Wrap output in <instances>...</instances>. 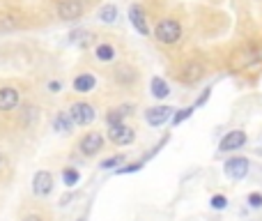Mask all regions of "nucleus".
Wrapping results in <instances>:
<instances>
[{
	"label": "nucleus",
	"instance_id": "5701e85b",
	"mask_svg": "<svg viewBox=\"0 0 262 221\" xmlns=\"http://www.w3.org/2000/svg\"><path fill=\"white\" fill-rule=\"evenodd\" d=\"M226 205H228L226 196H214V198H212V208L214 210H226Z\"/></svg>",
	"mask_w": 262,
	"mask_h": 221
},
{
	"label": "nucleus",
	"instance_id": "f257e3e1",
	"mask_svg": "<svg viewBox=\"0 0 262 221\" xmlns=\"http://www.w3.org/2000/svg\"><path fill=\"white\" fill-rule=\"evenodd\" d=\"M180 37H182V26L175 18H163L157 26V39L163 42V44H175Z\"/></svg>",
	"mask_w": 262,
	"mask_h": 221
},
{
	"label": "nucleus",
	"instance_id": "423d86ee",
	"mask_svg": "<svg viewBox=\"0 0 262 221\" xmlns=\"http://www.w3.org/2000/svg\"><path fill=\"white\" fill-rule=\"evenodd\" d=\"M32 191L37 196H49L53 191V175L46 171H39L35 175V180H32Z\"/></svg>",
	"mask_w": 262,
	"mask_h": 221
},
{
	"label": "nucleus",
	"instance_id": "4468645a",
	"mask_svg": "<svg viewBox=\"0 0 262 221\" xmlns=\"http://www.w3.org/2000/svg\"><path fill=\"white\" fill-rule=\"evenodd\" d=\"M200 76H203V65H200V63H189L184 67V72H182V78H184L186 83L198 81Z\"/></svg>",
	"mask_w": 262,
	"mask_h": 221
},
{
	"label": "nucleus",
	"instance_id": "b1692460",
	"mask_svg": "<svg viewBox=\"0 0 262 221\" xmlns=\"http://www.w3.org/2000/svg\"><path fill=\"white\" fill-rule=\"evenodd\" d=\"M249 205L251 208H262V194H251L249 196Z\"/></svg>",
	"mask_w": 262,
	"mask_h": 221
},
{
	"label": "nucleus",
	"instance_id": "aec40b11",
	"mask_svg": "<svg viewBox=\"0 0 262 221\" xmlns=\"http://www.w3.org/2000/svg\"><path fill=\"white\" fill-rule=\"evenodd\" d=\"M191 113H193V109H182V111H177L175 115H172V125H180V122H184L186 117H191Z\"/></svg>",
	"mask_w": 262,
	"mask_h": 221
},
{
	"label": "nucleus",
	"instance_id": "f03ea898",
	"mask_svg": "<svg viewBox=\"0 0 262 221\" xmlns=\"http://www.w3.org/2000/svg\"><path fill=\"white\" fill-rule=\"evenodd\" d=\"M226 175L232 180H244L249 175V159L244 157H232L226 162Z\"/></svg>",
	"mask_w": 262,
	"mask_h": 221
},
{
	"label": "nucleus",
	"instance_id": "39448f33",
	"mask_svg": "<svg viewBox=\"0 0 262 221\" xmlns=\"http://www.w3.org/2000/svg\"><path fill=\"white\" fill-rule=\"evenodd\" d=\"M69 113H72V117H74L76 125H90V122L95 120V109H92L90 104H85V102L74 104L72 109H69Z\"/></svg>",
	"mask_w": 262,
	"mask_h": 221
},
{
	"label": "nucleus",
	"instance_id": "bb28decb",
	"mask_svg": "<svg viewBox=\"0 0 262 221\" xmlns=\"http://www.w3.org/2000/svg\"><path fill=\"white\" fill-rule=\"evenodd\" d=\"M23 221H41V217H37V214H30V217H26Z\"/></svg>",
	"mask_w": 262,
	"mask_h": 221
},
{
	"label": "nucleus",
	"instance_id": "20e7f679",
	"mask_svg": "<svg viewBox=\"0 0 262 221\" xmlns=\"http://www.w3.org/2000/svg\"><path fill=\"white\" fill-rule=\"evenodd\" d=\"M83 14V5L81 0H60L58 5V16L64 18V21H74Z\"/></svg>",
	"mask_w": 262,
	"mask_h": 221
},
{
	"label": "nucleus",
	"instance_id": "7ed1b4c3",
	"mask_svg": "<svg viewBox=\"0 0 262 221\" xmlns=\"http://www.w3.org/2000/svg\"><path fill=\"white\" fill-rule=\"evenodd\" d=\"M108 138L113 140V143H118V145H129V143H134L136 134H134L131 127H127L124 122H120V125H111Z\"/></svg>",
	"mask_w": 262,
	"mask_h": 221
},
{
	"label": "nucleus",
	"instance_id": "ddd939ff",
	"mask_svg": "<svg viewBox=\"0 0 262 221\" xmlns=\"http://www.w3.org/2000/svg\"><path fill=\"white\" fill-rule=\"evenodd\" d=\"M149 90H152V95L157 97V99H163V97L170 95V88H168V83L163 81V78H159V76L152 78V83H149Z\"/></svg>",
	"mask_w": 262,
	"mask_h": 221
},
{
	"label": "nucleus",
	"instance_id": "9b49d317",
	"mask_svg": "<svg viewBox=\"0 0 262 221\" xmlns=\"http://www.w3.org/2000/svg\"><path fill=\"white\" fill-rule=\"evenodd\" d=\"M129 18H131V23H134V28L140 32V35H147V32H149L147 21H145V12L138 7V5H134V7L129 9Z\"/></svg>",
	"mask_w": 262,
	"mask_h": 221
},
{
	"label": "nucleus",
	"instance_id": "0eeeda50",
	"mask_svg": "<svg viewBox=\"0 0 262 221\" xmlns=\"http://www.w3.org/2000/svg\"><path fill=\"white\" fill-rule=\"evenodd\" d=\"M244 143H246V134L242 129H235L221 138V150L223 152H232V150L244 148Z\"/></svg>",
	"mask_w": 262,
	"mask_h": 221
},
{
	"label": "nucleus",
	"instance_id": "f3484780",
	"mask_svg": "<svg viewBox=\"0 0 262 221\" xmlns=\"http://www.w3.org/2000/svg\"><path fill=\"white\" fill-rule=\"evenodd\" d=\"M97 58L101 60V63H111V60L115 58V49L111 44H101L97 46Z\"/></svg>",
	"mask_w": 262,
	"mask_h": 221
},
{
	"label": "nucleus",
	"instance_id": "a878e982",
	"mask_svg": "<svg viewBox=\"0 0 262 221\" xmlns=\"http://www.w3.org/2000/svg\"><path fill=\"white\" fill-rule=\"evenodd\" d=\"M49 90L58 92V90H60V83H58V81H53V83H51V86H49Z\"/></svg>",
	"mask_w": 262,
	"mask_h": 221
},
{
	"label": "nucleus",
	"instance_id": "4be33fe9",
	"mask_svg": "<svg viewBox=\"0 0 262 221\" xmlns=\"http://www.w3.org/2000/svg\"><path fill=\"white\" fill-rule=\"evenodd\" d=\"M145 166V162H136V164H131V166H124V168H118V175H124V173H134V171H140V168Z\"/></svg>",
	"mask_w": 262,
	"mask_h": 221
},
{
	"label": "nucleus",
	"instance_id": "9d476101",
	"mask_svg": "<svg viewBox=\"0 0 262 221\" xmlns=\"http://www.w3.org/2000/svg\"><path fill=\"white\" fill-rule=\"evenodd\" d=\"M18 104V90L16 88H3L0 90V111H12Z\"/></svg>",
	"mask_w": 262,
	"mask_h": 221
},
{
	"label": "nucleus",
	"instance_id": "393cba45",
	"mask_svg": "<svg viewBox=\"0 0 262 221\" xmlns=\"http://www.w3.org/2000/svg\"><path fill=\"white\" fill-rule=\"evenodd\" d=\"M209 92H212V90H209V88H207V90H205V92H203V97H200V99H198V102H195V106H203V104H205V102H207V99H209Z\"/></svg>",
	"mask_w": 262,
	"mask_h": 221
},
{
	"label": "nucleus",
	"instance_id": "6ab92c4d",
	"mask_svg": "<svg viewBox=\"0 0 262 221\" xmlns=\"http://www.w3.org/2000/svg\"><path fill=\"white\" fill-rule=\"evenodd\" d=\"M62 180H64V185H67V187H74L78 180H81V175H78L76 168H64V171H62Z\"/></svg>",
	"mask_w": 262,
	"mask_h": 221
},
{
	"label": "nucleus",
	"instance_id": "dca6fc26",
	"mask_svg": "<svg viewBox=\"0 0 262 221\" xmlns=\"http://www.w3.org/2000/svg\"><path fill=\"white\" fill-rule=\"evenodd\" d=\"M55 129L58 131H69L72 129V125H74V117H72V113H58V117H55Z\"/></svg>",
	"mask_w": 262,
	"mask_h": 221
},
{
	"label": "nucleus",
	"instance_id": "2eb2a0df",
	"mask_svg": "<svg viewBox=\"0 0 262 221\" xmlns=\"http://www.w3.org/2000/svg\"><path fill=\"white\" fill-rule=\"evenodd\" d=\"M131 113V106H118V109H113L106 115V122H108V127L111 125H120V122H124V117H127Z\"/></svg>",
	"mask_w": 262,
	"mask_h": 221
},
{
	"label": "nucleus",
	"instance_id": "1a4fd4ad",
	"mask_svg": "<svg viewBox=\"0 0 262 221\" xmlns=\"http://www.w3.org/2000/svg\"><path fill=\"white\" fill-rule=\"evenodd\" d=\"M172 115L170 106H154V109L147 111V122L152 127H161L163 122H168V117Z\"/></svg>",
	"mask_w": 262,
	"mask_h": 221
},
{
	"label": "nucleus",
	"instance_id": "412c9836",
	"mask_svg": "<svg viewBox=\"0 0 262 221\" xmlns=\"http://www.w3.org/2000/svg\"><path fill=\"white\" fill-rule=\"evenodd\" d=\"M122 162H124V157H122V154H115V157L106 159V162L101 164V168H104V171H108V168H115V166H118V164H122Z\"/></svg>",
	"mask_w": 262,
	"mask_h": 221
},
{
	"label": "nucleus",
	"instance_id": "6e6552de",
	"mask_svg": "<svg viewBox=\"0 0 262 221\" xmlns=\"http://www.w3.org/2000/svg\"><path fill=\"white\" fill-rule=\"evenodd\" d=\"M104 148V138H101V134H88L85 138L81 140V152L83 154H88V157H92V154H97L99 150Z\"/></svg>",
	"mask_w": 262,
	"mask_h": 221
},
{
	"label": "nucleus",
	"instance_id": "a211bd4d",
	"mask_svg": "<svg viewBox=\"0 0 262 221\" xmlns=\"http://www.w3.org/2000/svg\"><path fill=\"white\" fill-rule=\"evenodd\" d=\"M115 16H118V9H115L113 5H106V7H101V9H99V21H104V23H113V21H115Z\"/></svg>",
	"mask_w": 262,
	"mask_h": 221
},
{
	"label": "nucleus",
	"instance_id": "f8f14e48",
	"mask_svg": "<svg viewBox=\"0 0 262 221\" xmlns=\"http://www.w3.org/2000/svg\"><path fill=\"white\" fill-rule=\"evenodd\" d=\"M95 74H78L76 78H74V90L76 92H90L92 88H95Z\"/></svg>",
	"mask_w": 262,
	"mask_h": 221
},
{
	"label": "nucleus",
	"instance_id": "cd10ccee",
	"mask_svg": "<svg viewBox=\"0 0 262 221\" xmlns=\"http://www.w3.org/2000/svg\"><path fill=\"white\" fill-rule=\"evenodd\" d=\"M78 221H83V219H78Z\"/></svg>",
	"mask_w": 262,
	"mask_h": 221
}]
</instances>
